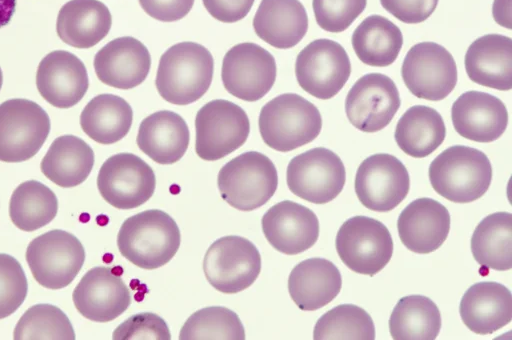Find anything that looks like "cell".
Segmentation results:
<instances>
[{
	"label": "cell",
	"mask_w": 512,
	"mask_h": 340,
	"mask_svg": "<svg viewBox=\"0 0 512 340\" xmlns=\"http://www.w3.org/2000/svg\"><path fill=\"white\" fill-rule=\"evenodd\" d=\"M214 72L210 51L196 42H180L160 57L155 85L159 95L174 105H188L209 89Z\"/></svg>",
	"instance_id": "cell-1"
},
{
	"label": "cell",
	"mask_w": 512,
	"mask_h": 340,
	"mask_svg": "<svg viewBox=\"0 0 512 340\" xmlns=\"http://www.w3.org/2000/svg\"><path fill=\"white\" fill-rule=\"evenodd\" d=\"M181 235L175 220L158 209L127 218L117 235V246L132 264L152 270L167 264L177 253Z\"/></svg>",
	"instance_id": "cell-2"
},
{
	"label": "cell",
	"mask_w": 512,
	"mask_h": 340,
	"mask_svg": "<svg viewBox=\"0 0 512 340\" xmlns=\"http://www.w3.org/2000/svg\"><path fill=\"white\" fill-rule=\"evenodd\" d=\"M428 174L432 188L439 195L451 202L469 203L489 189L492 166L484 152L454 145L431 162Z\"/></svg>",
	"instance_id": "cell-3"
},
{
	"label": "cell",
	"mask_w": 512,
	"mask_h": 340,
	"mask_svg": "<svg viewBox=\"0 0 512 340\" xmlns=\"http://www.w3.org/2000/svg\"><path fill=\"white\" fill-rule=\"evenodd\" d=\"M321 128L318 108L296 93L273 98L262 107L259 115V131L264 143L279 152H289L312 142Z\"/></svg>",
	"instance_id": "cell-4"
},
{
	"label": "cell",
	"mask_w": 512,
	"mask_h": 340,
	"mask_svg": "<svg viewBox=\"0 0 512 340\" xmlns=\"http://www.w3.org/2000/svg\"><path fill=\"white\" fill-rule=\"evenodd\" d=\"M221 197L241 211L255 210L270 200L278 186L274 163L264 154L248 151L227 162L217 178Z\"/></svg>",
	"instance_id": "cell-5"
},
{
	"label": "cell",
	"mask_w": 512,
	"mask_h": 340,
	"mask_svg": "<svg viewBox=\"0 0 512 340\" xmlns=\"http://www.w3.org/2000/svg\"><path fill=\"white\" fill-rule=\"evenodd\" d=\"M50 119L36 102L14 98L0 104V161L17 163L35 156L50 132Z\"/></svg>",
	"instance_id": "cell-6"
},
{
	"label": "cell",
	"mask_w": 512,
	"mask_h": 340,
	"mask_svg": "<svg viewBox=\"0 0 512 340\" xmlns=\"http://www.w3.org/2000/svg\"><path fill=\"white\" fill-rule=\"evenodd\" d=\"M196 154L216 161L240 148L247 140L250 122L237 104L215 99L202 106L195 118Z\"/></svg>",
	"instance_id": "cell-7"
},
{
	"label": "cell",
	"mask_w": 512,
	"mask_h": 340,
	"mask_svg": "<svg viewBox=\"0 0 512 340\" xmlns=\"http://www.w3.org/2000/svg\"><path fill=\"white\" fill-rule=\"evenodd\" d=\"M26 261L35 280L48 289L68 286L81 270L85 250L73 234L55 229L33 239L26 250Z\"/></svg>",
	"instance_id": "cell-8"
},
{
	"label": "cell",
	"mask_w": 512,
	"mask_h": 340,
	"mask_svg": "<svg viewBox=\"0 0 512 340\" xmlns=\"http://www.w3.org/2000/svg\"><path fill=\"white\" fill-rule=\"evenodd\" d=\"M336 250L352 271L373 276L391 260L393 240L387 227L368 216L346 220L336 235Z\"/></svg>",
	"instance_id": "cell-9"
},
{
	"label": "cell",
	"mask_w": 512,
	"mask_h": 340,
	"mask_svg": "<svg viewBox=\"0 0 512 340\" xmlns=\"http://www.w3.org/2000/svg\"><path fill=\"white\" fill-rule=\"evenodd\" d=\"M203 270L216 290L234 294L250 287L261 271V256L248 239L229 235L214 241L204 256Z\"/></svg>",
	"instance_id": "cell-10"
},
{
	"label": "cell",
	"mask_w": 512,
	"mask_h": 340,
	"mask_svg": "<svg viewBox=\"0 0 512 340\" xmlns=\"http://www.w3.org/2000/svg\"><path fill=\"white\" fill-rule=\"evenodd\" d=\"M286 181L289 190L296 196L311 203L325 204L342 191L346 171L336 153L316 147L290 160Z\"/></svg>",
	"instance_id": "cell-11"
},
{
	"label": "cell",
	"mask_w": 512,
	"mask_h": 340,
	"mask_svg": "<svg viewBox=\"0 0 512 340\" xmlns=\"http://www.w3.org/2000/svg\"><path fill=\"white\" fill-rule=\"evenodd\" d=\"M351 74L346 50L336 41L317 39L297 55L295 75L300 87L318 99H330L344 87Z\"/></svg>",
	"instance_id": "cell-12"
},
{
	"label": "cell",
	"mask_w": 512,
	"mask_h": 340,
	"mask_svg": "<svg viewBox=\"0 0 512 340\" xmlns=\"http://www.w3.org/2000/svg\"><path fill=\"white\" fill-rule=\"evenodd\" d=\"M402 79L417 98L439 101L446 98L457 83V66L451 53L435 42H420L407 52Z\"/></svg>",
	"instance_id": "cell-13"
},
{
	"label": "cell",
	"mask_w": 512,
	"mask_h": 340,
	"mask_svg": "<svg viewBox=\"0 0 512 340\" xmlns=\"http://www.w3.org/2000/svg\"><path fill=\"white\" fill-rule=\"evenodd\" d=\"M277 67L273 55L252 42L230 48L222 62L221 78L231 95L253 102L264 97L273 87Z\"/></svg>",
	"instance_id": "cell-14"
},
{
	"label": "cell",
	"mask_w": 512,
	"mask_h": 340,
	"mask_svg": "<svg viewBox=\"0 0 512 340\" xmlns=\"http://www.w3.org/2000/svg\"><path fill=\"white\" fill-rule=\"evenodd\" d=\"M155 186L152 168L132 153L109 157L97 177L102 198L117 209H133L144 204L152 197Z\"/></svg>",
	"instance_id": "cell-15"
},
{
	"label": "cell",
	"mask_w": 512,
	"mask_h": 340,
	"mask_svg": "<svg viewBox=\"0 0 512 340\" xmlns=\"http://www.w3.org/2000/svg\"><path fill=\"white\" fill-rule=\"evenodd\" d=\"M354 188L363 206L373 211L388 212L407 196L410 189L409 173L395 156L373 154L359 165Z\"/></svg>",
	"instance_id": "cell-16"
},
{
	"label": "cell",
	"mask_w": 512,
	"mask_h": 340,
	"mask_svg": "<svg viewBox=\"0 0 512 340\" xmlns=\"http://www.w3.org/2000/svg\"><path fill=\"white\" fill-rule=\"evenodd\" d=\"M401 105L393 80L381 73H369L359 78L349 90L345 112L358 130L373 133L385 128Z\"/></svg>",
	"instance_id": "cell-17"
},
{
	"label": "cell",
	"mask_w": 512,
	"mask_h": 340,
	"mask_svg": "<svg viewBox=\"0 0 512 340\" xmlns=\"http://www.w3.org/2000/svg\"><path fill=\"white\" fill-rule=\"evenodd\" d=\"M73 302L78 312L88 320L109 322L129 307L131 295L113 268L97 266L86 272L77 284Z\"/></svg>",
	"instance_id": "cell-18"
},
{
	"label": "cell",
	"mask_w": 512,
	"mask_h": 340,
	"mask_svg": "<svg viewBox=\"0 0 512 340\" xmlns=\"http://www.w3.org/2000/svg\"><path fill=\"white\" fill-rule=\"evenodd\" d=\"M262 231L277 251L296 255L311 248L319 237V220L309 208L284 200L269 208L262 217Z\"/></svg>",
	"instance_id": "cell-19"
},
{
	"label": "cell",
	"mask_w": 512,
	"mask_h": 340,
	"mask_svg": "<svg viewBox=\"0 0 512 340\" xmlns=\"http://www.w3.org/2000/svg\"><path fill=\"white\" fill-rule=\"evenodd\" d=\"M36 86L40 95L52 106L70 108L88 90L86 67L76 55L68 51H52L38 65Z\"/></svg>",
	"instance_id": "cell-20"
},
{
	"label": "cell",
	"mask_w": 512,
	"mask_h": 340,
	"mask_svg": "<svg viewBox=\"0 0 512 340\" xmlns=\"http://www.w3.org/2000/svg\"><path fill=\"white\" fill-rule=\"evenodd\" d=\"M94 69L104 84L122 90L140 85L151 67L147 47L131 36L118 37L103 46L94 57Z\"/></svg>",
	"instance_id": "cell-21"
},
{
	"label": "cell",
	"mask_w": 512,
	"mask_h": 340,
	"mask_svg": "<svg viewBox=\"0 0 512 340\" xmlns=\"http://www.w3.org/2000/svg\"><path fill=\"white\" fill-rule=\"evenodd\" d=\"M451 119L456 132L469 140L488 143L505 132L508 112L496 96L481 91H467L454 101Z\"/></svg>",
	"instance_id": "cell-22"
},
{
	"label": "cell",
	"mask_w": 512,
	"mask_h": 340,
	"mask_svg": "<svg viewBox=\"0 0 512 340\" xmlns=\"http://www.w3.org/2000/svg\"><path fill=\"white\" fill-rule=\"evenodd\" d=\"M397 229L406 248L418 254H428L445 242L450 230V214L440 202L419 198L400 213Z\"/></svg>",
	"instance_id": "cell-23"
},
{
	"label": "cell",
	"mask_w": 512,
	"mask_h": 340,
	"mask_svg": "<svg viewBox=\"0 0 512 340\" xmlns=\"http://www.w3.org/2000/svg\"><path fill=\"white\" fill-rule=\"evenodd\" d=\"M459 313L465 326L472 332L492 334L511 322V292L497 282L475 283L462 296Z\"/></svg>",
	"instance_id": "cell-24"
},
{
	"label": "cell",
	"mask_w": 512,
	"mask_h": 340,
	"mask_svg": "<svg viewBox=\"0 0 512 340\" xmlns=\"http://www.w3.org/2000/svg\"><path fill=\"white\" fill-rule=\"evenodd\" d=\"M470 80L485 87L508 91L512 88V39L487 34L474 40L465 54Z\"/></svg>",
	"instance_id": "cell-25"
},
{
	"label": "cell",
	"mask_w": 512,
	"mask_h": 340,
	"mask_svg": "<svg viewBox=\"0 0 512 340\" xmlns=\"http://www.w3.org/2000/svg\"><path fill=\"white\" fill-rule=\"evenodd\" d=\"M342 278L339 269L325 258H309L298 263L288 278V291L303 311L326 306L339 294Z\"/></svg>",
	"instance_id": "cell-26"
},
{
	"label": "cell",
	"mask_w": 512,
	"mask_h": 340,
	"mask_svg": "<svg viewBox=\"0 0 512 340\" xmlns=\"http://www.w3.org/2000/svg\"><path fill=\"white\" fill-rule=\"evenodd\" d=\"M189 140L185 120L169 110L157 111L144 118L136 138L139 149L159 164L179 161L188 148Z\"/></svg>",
	"instance_id": "cell-27"
},
{
	"label": "cell",
	"mask_w": 512,
	"mask_h": 340,
	"mask_svg": "<svg viewBox=\"0 0 512 340\" xmlns=\"http://www.w3.org/2000/svg\"><path fill=\"white\" fill-rule=\"evenodd\" d=\"M257 36L278 49L297 45L308 30L306 9L299 0H262L253 19Z\"/></svg>",
	"instance_id": "cell-28"
},
{
	"label": "cell",
	"mask_w": 512,
	"mask_h": 340,
	"mask_svg": "<svg viewBox=\"0 0 512 340\" xmlns=\"http://www.w3.org/2000/svg\"><path fill=\"white\" fill-rule=\"evenodd\" d=\"M112 16L99 0H70L59 10L56 31L66 44L88 49L109 33Z\"/></svg>",
	"instance_id": "cell-29"
},
{
	"label": "cell",
	"mask_w": 512,
	"mask_h": 340,
	"mask_svg": "<svg viewBox=\"0 0 512 340\" xmlns=\"http://www.w3.org/2000/svg\"><path fill=\"white\" fill-rule=\"evenodd\" d=\"M94 165V152L81 138L63 135L50 145L41 161L42 173L60 187L70 188L83 183Z\"/></svg>",
	"instance_id": "cell-30"
},
{
	"label": "cell",
	"mask_w": 512,
	"mask_h": 340,
	"mask_svg": "<svg viewBox=\"0 0 512 340\" xmlns=\"http://www.w3.org/2000/svg\"><path fill=\"white\" fill-rule=\"evenodd\" d=\"M133 110L122 97L100 94L92 98L80 115L86 135L97 143L108 145L124 138L132 125Z\"/></svg>",
	"instance_id": "cell-31"
},
{
	"label": "cell",
	"mask_w": 512,
	"mask_h": 340,
	"mask_svg": "<svg viewBox=\"0 0 512 340\" xmlns=\"http://www.w3.org/2000/svg\"><path fill=\"white\" fill-rule=\"evenodd\" d=\"M445 136L442 116L425 105L410 107L398 120L394 133L399 148L414 158H424L433 153Z\"/></svg>",
	"instance_id": "cell-32"
},
{
	"label": "cell",
	"mask_w": 512,
	"mask_h": 340,
	"mask_svg": "<svg viewBox=\"0 0 512 340\" xmlns=\"http://www.w3.org/2000/svg\"><path fill=\"white\" fill-rule=\"evenodd\" d=\"M351 43L361 62L373 67H385L397 59L403 45V35L388 18L370 15L354 30Z\"/></svg>",
	"instance_id": "cell-33"
},
{
	"label": "cell",
	"mask_w": 512,
	"mask_h": 340,
	"mask_svg": "<svg viewBox=\"0 0 512 340\" xmlns=\"http://www.w3.org/2000/svg\"><path fill=\"white\" fill-rule=\"evenodd\" d=\"M475 261L484 268L506 271L512 268V214L496 212L486 216L471 237Z\"/></svg>",
	"instance_id": "cell-34"
},
{
	"label": "cell",
	"mask_w": 512,
	"mask_h": 340,
	"mask_svg": "<svg viewBox=\"0 0 512 340\" xmlns=\"http://www.w3.org/2000/svg\"><path fill=\"white\" fill-rule=\"evenodd\" d=\"M441 329V314L428 297L409 295L395 305L389 330L395 340H434Z\"/></svg>",
	"instance_id": "cell-35"
},
{
	"label": "cell",
	"mask_w": 512,
	"mask_h": 340,
	"mask_svg": "<svg viewBox=\"0 0 512 340\" xmlns=\"http://www.w3.org/2000/svg\"><path fill=\"white\" fill-rule=\"evenodd\" d=\"M58 211L55 193L43 183L28 180L12 193L9 215L20 230L31 232L51 222Z\"/></svg>",
	"instance_id": "cell-36"
},
{
	"label": "cell",
	"mask_w": 512,
	"mask_h": 340,
	"mask_svg": "<svg viewBox=\"0 0 512 340\" xmlns=\"http://www.w3.org/2000/svg\"><path fill=\"white\" fill-rule=\"evenodd\" d=\"M313 338L315 340H373L375 326L371 316L354 304L338 305L316 322Z\"/></svg>",
	"instance_id": "cell-37"
},
{
	"label": "cell",
	"mask_w": 512,
	"mask_h": 340,
	"mask_svg": "<svg viewBox=\"0 0 512 340\" xmlns=\"http://www.w3.org/2000/svg\"><path fill=\"white\" fill-rule=\"evenodd\" d=\"M181 340H243L245 331L238 315L223 306L205 307L194 312L180 330Z\"/></svg>",
	"instance_id": "cell-38"
},
{
	"label": "cell",
	"mask_w": 512,
	"mask_h": 340,
	"mask_svg": "<svg viewBox=\"0 0 512 340\" xmlns=\"http://www.w3.org/2000/svg\"><path fill=\"white\" fill-rule=\"evenodd\" d=\"M15 340H74L75 332L66 314L52 304H36L19 319L13 333Z\"/></svg>",
	"instance_id": "cell-39"
},
{
	"label": "cell",
	"mask_w": 512,
	"mask_h": 340,
	"mask_svg": "<svg viewBox=\"0 0 512 340\" xmlns=\"http://www.w3.org/2000/svg\"><path fill=\"white\" fill-rule=\"evenodd\" d=\"M28 283L21 264L11 255L0 253V319L13 314L24 302Z\"/></svg>",
	"instance_id": "cell-40"
},
{
	"label": "cell",
	"mask_w": 512,
	"mask_h": 340,
	"mask_svg": "<svg viewBox=\"0 0 512 340\" xmlns=\"http://www.w3.org/2000/svg\"><path fill=\"white\" fill-rule=\"evenodd\" d=\"M367 0H312L317 24L325 31L339 33L364 11Z\"/></svg>",
	"instance_id": "cell-41"
},
{
	"label": "cell",
	"mask_w": 512,
	"mask_h": 340,
	"mask_svg": "<svg viewBox=\"0 0 512 340\" xmlns=\"http://www.w3.org/2000/svg\"><path fill=\"white\" fill-rule=\"evenodd\" d=\"M112 338L114 340H169L171 334L164 319L154 313L143 312L121 323L113 332Z\"/></svg>",
	"instance_id": "cell-42"
},
{
	"label": "cell",
	"mask_w": 512,
	"mask_h": 340,
	"mask_svg": "<svg viewBox=\"0 0 512 340\" xmlns=\"http://www.w3.org/2000/svg\"><path fill=\"white\" fill-rule=\"evenodd\" d=\"M382 7L401 22L421 23L435 11L438 0H380Z\"/></svg>",
	"instance_id": "cell-43"
},
{
	"label": "cell",
	"mask_w": 512,
	"mask_h": 340,
	"mask_svg": "<svg viewBox=\"0 0 512 340\" xmlns=\"http://www.w3.org/2000/svg\"><path fill=\"white\" fill-rule=\"evenodd\" d=\"M139 4L150 17L162 22H173L190 12L194 0H139Z\"/></svg>",
	"instance_id": "cell-44"
},
{
	"label": "cell",
	"mask_w": 512,
	"mask_h": 340,
	"mask_svg": "<svg viewBox=\"0 0 512 340\" xmlns=\"http://www.w3.org/2000/svg\"><path fill=\"white\" fill-rule=\"evenodd\" d=\"M255 0H202L207 12L216 20L234 23L250 12Z\"/></svg>",
	"instance_id": "cell-45"
},
{
	"label": "cell",
	"mask_w": 512,
	"mask_h": 340,
	"mask_svg": "<svg viewBox=\"0 0 512 340\" xmlns=\"http://www.w3.org/2000/svg\"><path fill=\"white\" fill-rule=\"evenodd\" d=\"M492 13L501 26L511 29V0H494Z\"/></svg>",
	"instance_id": "cell-46"
},
{
	"label": "cell",
	"mask_w": 512,
	"mask_h": 340,
	"mask_svg": "<svg viewBox=\"0 0 512 340\" xmlns=\"http://www.w3.org/2000/svg\"><path fill=\"white\" fill-rule=\"evenodd\" d=\"M16 0H0V28L6 26L14 15Z\"/></svg>",
	"instance_id": "cell-47"
},
{
	"label": "cell",
	"mask_w": 512,
	"mask_h": 340,
	"mask_svg": "<svg viewBox=\"0 0 512 340\" xmlns=\"http://www.w3.org/2000/svg\"><path fill=\"white\" fill-rule=\"evenodd\" d=\"M2 83H3V74H2L1 67H0V90H1V87H2Z\"/></svg>",
	"instance_id": "cell-48"
}]
</instances>
